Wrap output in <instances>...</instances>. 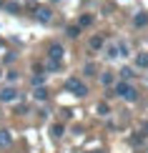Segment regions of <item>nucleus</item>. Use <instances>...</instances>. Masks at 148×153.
<instances>
[{
	"label": "nucleus",
	"mask_w": 148,
	"mask_h": 153,
	"mask_svg": "<svg viewBox=\"0 0 148 153\" xmlns=\"http://www.w3.org/2000/svg\"><path fill=\"white\" fill-rule=\"evenodd\" d=\"M106 55H108V58H115V55H118V48H115V45H111V48L106 50Z\"/></svg>",
	"instance_id": "nucleus-18"
},
{
	"label": "nucleus",
	"mask_w": 148,
	"mask_h": 153,
	"mask_svg": "<svg viewBox=\"0 0 148 153\" xmlns=\"http://www.w3.org/2000/svg\"><path fill=\"white\" fill-rule=\"evenodd\" d=\"M18 98H20V93H18L15 88H3V91H0V100H3V103H15Z\"/></svg>",
	"instance_id": "nucleus-3"
},
{
	"label": "nucleus",
	"mask_w": 148,
	"mask_h": 153,
	"mask_svg": "<svg viewBox=\"0 0 148 153\" xmlns=\"http://www.w3.org/2000/svg\"><path fill=\"white\" fill-rule=\"evenodd\" d=\"M50 3H58V0H50Z\"/></svg>",
	"instance_id": "nucleus-24"
},
{
	"label": "nucleus",
	"mask_w": 148,
	"mask_h": 153,
	"mask_svg": "<svg viewBox=\"0 0 148 153\" xmlns=\"http://www.w3.org/2000/svg\"><path fill=\"white\" fill-rule=\"evenodd\" d=\"M65 35H68V38H78V35H80V25H68Z\"/></svg>",
	"instance_id": "nucleus-11"
},
{
	"label": "nucleus",
	"mask_w": 148,
	"mask_h": 153,
	"mask_svg": "<svg viewBox=\"0 0 148 153\" xmlns=\"http://www.w3.org/2000/svg\"><path fill=\"white\" fill-rule=\"evenodd\" d=\"M65 88H68V91L73 93V95H78V98L88 95V85H86V83H83L80 78H68V80H65Z\"/></svg>",
	"instance_id": "nucleus-2"
},
{
	"label": "nucleus",
	"mask_w": 148,
	"mask_h": 153,
	"mask_svg": "<svg viewBox=\"0 0 148 153\" xmlns=\"http://www.w3.org/2000/svg\"><path fill=\"white\" fill-rule=\"evenodd\" d=\"M35 18H38L40 23H50L53 13H50V8H35Z\"/></svg>",
	"instance_id": "nucleus-5"
},
{
	"label": "nucleus",
	"mask_w": 148,
	"mask_h": 153,
	"mask_svg": "<svg viewBox=\"0 0 148 153\" xmlns=\"http://www.w3.org/2000/svg\"><path fill=\"white\" fill-rule=\"evenodd\" d=\"M3 8H5V10H8V13H18V10H20V8H18V5H15V3H5V5H3Z\"/></svg>",
	"instance_id": "nucleus-17"
},
{
	"label": "nucleus",
	"mask_w": 148,
	"mask_h": 153,
	"mask_svg": "<svg viewBox=\"0 0 148 153\" xmlns=\"http://www.w3.org/2000/svg\"><path fill=\"white\" fill-rule=\"evenodd\" d=\"M48 55H50V60L60 63L63 60V45H60V43H53V45L48 48Z\"/></svg>",
	"instance_id": "nucleus-4"
},
{
	"label": "nucleus",
	"mask_w": 148,
	"mask_h": 153,
	"mask_svg": "<svg viewBox=\"0 0 148 153\" xmlns=\"http://www.w3.org/2000/svg\"><path fill=\"white\" fill-rule=\"evenodd\" d=\"M33 98H35V100H48V88L38 85L35 91H33Z\"/></svg>",
	"instance_id": "nucleus-8"
},
{
	"label": "nucleus",
	"mask_w": 148,
	"mask_h": 153,
	"mask_svg": "<svg viewBox=\"0 0 148 153\" xmlns=\"http://www.w3.org/2000/svg\"><path fill=\"white\" fill-rule=\"evenodd\" d=\"M120 78H123V80L133 78V71H131V68H123V71H120Z\"/></svg>",
	"instance_id": "nucleus-16"
},
{
	"label": "nucleus",
	"mask_w": 148,
	"mask_h": 153,
	"mask_svg": "<svg viewBox=\"0 0 148 153\" xmlns=\"http://www.w3.org/2000/svg\"><path fill=\"white\" fill-rule=\"evenodd\" d=\"M115 48H118V55H128V45L126 43H120V45H115Z\"/></svg>",
	"instance_id": "nucleus-19"
},
{
	"label": "nucleus",
	"mask_w": 148,
	"mask_h": 153,
	"mask_svg": "<svg viewBox=\"0 0 148 153\" xmlns=\"http://www.w3.org/2000/svg\"><path fill=\"white\" fill-rule=\"evenodd\" d=\"M91 23H93V15H80V20H78L80 28H86V25H91Z\"/></svg>",
	"instance_id": "nucleus-14"
},
{
	"label": "nucleus",
	"mask_w": 148,
	"mask_h": 153,
	"mask_svg": "<svg viewBox=\"0 0 148 153\" xmlns=\"http://www.w3.org/2000/svg\"><path fill=\"white\" fill-rule=\"evenodd\" d=\"M133 25H136V28H143V25H148V13H138V15L133 18Z\"/></svg>",
	"instance_id": "nucleus-9"
},
{
	"label": "nucleus",
	"mask_w": 148,
	"mask_h": 153,
	"mask_svg": "<svg viewBox=\"0 0 148 153\" xmlns=\"http://www.w3.org/2000/svg\"><path fill=\"white\" fill-rule=\"evenodd\" d=\"M103 45H106L103 35H93V38H91V43H88V48H91V50H100Z\"/></svg>",
	"instance_id": "nucleus-7"
},
{
	"label": "nucleus",
	"mask_w": 148,
	"mask_h": 153,
	"mask_svg": "<svg viewBox=\"0 0 148 153\" xmlns=\"http://www.w3.org/2000/svg\"><path fill=\"white\" fill-rule=\"evenodd\" d=\"M33 85H35V88H38V85H43V75H40V73L33 78Z\"/></svg>",
	"instance_id": "nucleus-20"
},
{
	"label": "nucleus",
	"mask_w": 148,
	"mask_h": 153,
	"mask_svg": "<svg viewBox=\"0 0 148 153\" xmlns=\"http://www.w3.org/2000/svg\"><path fill=\"white\" fill-rule=\"evenodd\" d=\"M100 83H103V85H113V83H115V75H113V73H103V75H100Z\"/></svg>",
	"instance_id": "nucleus-12"
},
{
	"label": "nucleus",
	"mask_w": 148,
	"mask_h": 153,
	"mask_svg": "<svg viewBox=\"0 0 148 153\" xmlns=\"http://www.w3.org/2000/svg\"><path fill=\"white\" fill-rule=\"evenodd\" d=\"M10 143H13V133L8 128H0V148H8Z\"/></svg>",
	"instance_id": "nucleus-6"
},
{
	"label": "nucleus",
	"mask_w": 148,
	"mask_h": 153,
	"mask_svg": "<svg viewBox=\"0 0 148 153\" xmlns=\"http://www.w3.org/2000/svg\"><path fill=\"white\" fill-rule=\"evenodd\" d=\"M131 143H143V133H141V136H133V138H131Z\"/></svg>",
	"instance_id": "nucleus-22"
},
{
	"label": "nucleus",
	"mask_w": 148,
	"mask_h": 153,
	"mask_svg": "<svg viewBox=\"0 0 148 153\" xmlns=\"http://www.w3.org/2000/svg\"><path fill=\"white\" fill-rule=\"evenodd\" d=\"M113 95H120V98H126L128 103H136V100H138V91H136V88H133L128 80L113 83Z\"/></svg>",
	"instance_id": "nucleus-1"
},
{
	"label": "nucleus",
	"mask_w": 148,
	"mask_h": 153,
	"mask_svg": "<svg viewBox=\"0 0 148 153\" xmlns=\"http://www.w3.org/2000/svg\"><path fill=\"white\" fill-rule=\"evenodd\" d=\"M95 111H98V116H108L111 108H108V103H98V105H95Z\"/></svg>",
	"instance_id": "nucleus-13"
},
{
	"label": "nucleus",
	"mask_w": 148,
	"mask_h": 153,
	"mask_svg": "<svg viewBox=\"0 0 148 153\" xmlns=\"http://www.w3.org/2000/svg\"><path fill=\"white\" fill-rule=\"evenodd\" d=\"M0 75H3V73H0Z\"/></svg>",
	"instance_id": "nucleus-25"
},
{
	"label": "nucleus",
	"mask_w": 148,
	"mask_h": 153,
	"mask_svg": "<svg viewBox=\"0 0 148 153\" xmlns=\"http://www.w3.org/2000/svg\"><path fill=\"white\" fill-rule=\"evenodd\" d=\"M86 73L88 75H95V65H93V63H88V65H86Z\"/></svg>",
	"instance_id": "nucleus-21"
},
{
	"label": "nucleus",
	"mask_w": 148,
	"mask_h": 153,
	"mask_svg": "<svg viewBox=\"0 0 148 153\" xmlns=\"http://www.w3.org/2000/svg\"><path fill=\"white\" fill-rule=\"evenodd\" d=\"M50 133H53V138H60V136H63V126H60V123H55L53 128H50Z\"/></svg>",
	"instance_id": "nucleus-15"
},
{
	"label": "nucleus",
	"mask_w": 148,
	"mask_h": 153,
	"mask_svg": "<svg viewBox=\"0 0 148 153\" xmlns=\"http://www.w3.org/2000/svg\"><path fill=\"white\" fill-rule=\"evenodd\" d=\"M88 153H98V151H88Z\"/></svg>",
	"instance_id": "nucleus-23"
},
{
	"label": "nucleus",
	"mask_w": 148,
	"mask_h": 153,
	"mask_svg": "<svg viewBox=\"0 0 148 153\" xmlns=\"http://www.w3.org/2000/svg\"><path fill=\"white\" fill-rule=\"evenodd\" d=\"M136 65L138 68H148V53H138L136 55Z\"/></svg>",
	"instance_id": "nucleus-10"
}]
</instances>
